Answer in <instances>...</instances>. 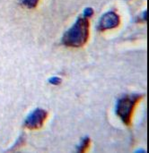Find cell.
Wrapping results in <instances>:
<instances>
[{"mask_svg":"<svg viewBox=\"0 0 149 153\" xmlns=\"http://www.w3.org/2000/svg\"><path fill=\"white\" fill-rule=\"evenodd\" d=\"M89 27L88 18L79 17L74 25L64 33L62 37L63 45L70 48L83 47L89 38Z\"/></svg>","mask_w":149,"mask_h":153,"instance_id":"cell-1","label":"cell"},{"mask_svg":"<svg viewBox=\"0 0 149 153\" xmlns=\"http://www.w3.org/2000/svg\"><path fill=\"white\" fill-rule=\"evenodd\" d=\"M143 97V94L124 95L117 101L116 114L126 126H130L131 124L135 108Z\"/></svg>","mask_w":149,"mask_h":153,"instance_id":"cell-2","label":"cell"},{"mask_svg":"<svg viewBox=\"0 0 149 153\" xmlns=\"http://www.w3.org/2000/svg\"><path fill=\"white\" fill-rule=\"evenodd\" d=\"M48 118V112L42 108H36L31 111L24 121V127L29 130H38L41 128Z\"/></svg>","mask_w":149,"mask_h":153,"instance_id":"cell-3","label":"cell"},{"mask_svg":"<svg viewBox=\"0 0 149 153\" xmlns=\"http://www.w3.org/2000/svg\"><path fill=\"white\" fill-rule=\"evenodd\" d=\"M120 23L121 18L119 14H117L115 12H108L101 17L98 22L97 29L100 31H104L107 30L117 28L120 25Z\"/></svg>","mask_w":149,"mask_h":153,"instance_id":"cell-4","label":"cell"},{"mask_svg":"<svg viewBox=\"0 0 149 153\" xmlns=\"http://www.w3.org/2000/svg\"><path fill=\"white\" fill-rule=\"evenodd\" d=\"M90 144H91V140L88 136H85L82 139L79 146L77 147V152H85L88 148L90 147Z\"/></svg>","mask_w":149,"mask_h":153,"instance_id":"cell-5","label":"cell"},{"mask_svg":"<svg viewBox=\"0 0 149 153\" xmlns=\"http://www.w3.org/2000/svg\"><path fill=\"white\" fill-rule=\"evenodd\" d=\"M40 0H22V4L28 8H35Z\"/></svg>","mask_w":149,"mask_h":153,"instance_id":"cell-6","label":"cell"},{"mask_svg":"<svg viewBox=\"0 0 149 153\" xmlns=\"http://www.w3.org/2000/svg\"><path fill=\"white\" fill-rule=\"evenodd\" d=\"M24 137H23V135H21L19 138H18V140H17V142L15 143V144L13 146V148H11L9 151H15V150H17L18 149V147L20 148L22 145H23L24 144Z\"/></svg>","mask_w":149,"mask_h":153,"instance_id":"cell-7","label":"cell"},{"mask_svg":"<svg viewBox=\"0 0 149 153\" xmlns=\"http://www.w3.org/2000/svg\"><path fill=\"white\" fill-rule=\"evenodd\" d=\"M61 79L59 77H57V76H54V77H51L49 79V82L52 85H58L61 83Z\"/></svg>","mask_w":149,"mask_h":153,"instance_id":"cell-8","label":"cell"},{"mask_svg":"<svg viewBox=\"0 0 149 153\" xmlns=\"http://www.w3.org/2000/svg\"><path fill=\"white\" fill-rule=\"evenodd\" d=\"M93 14H94V10H93V8L87 7V8L85 9V11H84V17L89 18V17H92Z\"/></svg>","mask_w":149,"mask_h":153,"instance_id":"cell-9","label":"cell"}]
</instances>
